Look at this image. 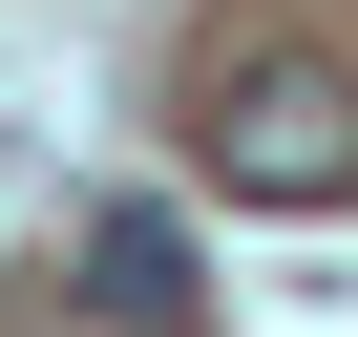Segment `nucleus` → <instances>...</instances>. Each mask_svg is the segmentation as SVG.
I'll return each mask as SVG.
<instances>
[{
	"label": "nucleus",
	"instance_id": "f257e3e1",
	"mask_svg": "<svg viewBox=\"0 0 358 337\" xmlns=\"http://www.w3.org/2000/svg\"><path fill=\"white\" fill-rule=\"evenodd\" d=\"M190 168H211L232 211H358V64H337V43H253V64H211Z\"/></svg>",
	"mask_w": 358,
	"mask_h": 337
},
{
	"label": "nucleus",
	"instance_id": "f03ea898",
	"mask_svg": "<svg viewBox=\"0 0 358 337\" xmlns=\"http://www.w3.org/2000/svg\"><path fill=\"white\" fill-rule=\"evenodd\" d=\"M85 316H106V337H190V316H211V253L127 190V211H85Z\"/></svg>",
	"mask_w": 358,
	"mask_h": 337
}]
</instances>
